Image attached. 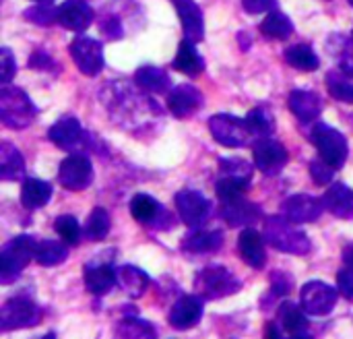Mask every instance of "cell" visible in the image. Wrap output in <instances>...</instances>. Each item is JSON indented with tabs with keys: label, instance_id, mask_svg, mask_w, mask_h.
I'll use <instances>...</instances> for the list:
<instances>
[{
	"label": "cell",
	"instance_id": "1",
	"mask_svg": "<svg viewBox=\"0 0 353 339\" xmlns=\"http://www.w3.org/2000/svg\"><path fill=\"white\" fill-rule=\"evenodd\" d=\"M101 101L110 112L114 124L126 130H134L137 124H145L147 116H159L161 108L147 91H137L126 81H110L101 89Z\"/></svg>",
	"mask_w": 353,
	"mask_h": 339
},
{
	"label": "cell",
	"instance_id": "2",
	"mask_svg": "<svg viewBox=\"0 0 353 339\" xmlns=\"http://www.w3.org/2000/svg\"><path fill=\"white\" fill-rule=\"evenodd\" d=\"M263 236L269 246L275 251L304 257L312 251V242L306 232L298 228V224L290 222L285 215H271L263 222Z\"/></svg>",
	"mask_w": 353,
	"mask_h": 339
},
{
	"label": "cell",
	"instance_id": "3",
	"mask_svg": "<svg viewBox=\"0 0 353 339\" xmlns=\"http://www.w3.org/2000/svg\"><path fill=\"white\" fill-rule=\"evenodd\" d=\"M48 139L70 153H87V151H99L101 147V139L93 137L89 130H85L81 126V122L72 116H64L60 120H56L50 130H48Z\"/></svg>",
	"mask_w": 353,
	"mask_h": 339
},
{
	"label": "cell",
	"instance_id": "4",
	"mask_svg": "<svg viewBox=\"0 0 353 339\" xmlns=\"http://www.w3.org/2000/svg\"><path fill=\"white\" fill-rule=\"evenodd\" d=\"M37 114L35 104L29 99V95L12 85H2L0 89V120L6 128L23 130L27 128Z\"/></svg>",
	"mask_w": 353,
	"mask_h": 339
},
{
	"label": "cell",
	"instance_id": "5",
	"mask_svg": "<svg viewBox=\"0 0 353 339\" xmlns=\"http://www.w3.org/2000/svg\"><path fill=\"white\" fill-rule=\"evenodd\" d=\"M35 246H37V240L33 236L21 234V236L10 238L0 249V282L2 284H10L21 275V271L35 259Z\"/></svg>",
	"mask_w": 353,
	"mask_h": 339
},
{
	"label": "cell",
	"instance_id": "6",
	"mask_svg": "<svg viewBox=\"0 0 353 339\" xmlns=\"http://www.w3.org/2000/svg\"><path fill=\"white\" fill-rule=\"evenodd\" d=\"M242 282L223 265H211L196 273L194 278V290L205 300H221L236 292H240Z\"/></svg>",
	"mask_w": 353,
	"mask_h": 339
},
{
	"label": "cell",
	"instance_id": "7",
	"mask_svg": "<svg viewBox=\"0 0 353 339\" xmlns=\"http://www.w3.org/2000/svg\"><path fill=\"white\" fill-rule=\"evenodd\" d=\"M209 130L213 139L230 149H242L256 141L246 118H238L234 114H215L209 120Z\"/></svg>",
	"mask_w": 353,
	"mask_h": 339
},
{
	"label": "cell",
	"instance_id": "8",
	"mask_svg": "<svg viewBox=\"0 0 353 339\" xmlns=\"http://www.w3.org/2000/svg\"><path fill=\"white\" fill-rule=\"evenodd\" d=\"M310 141L314 143L321 159L331 164L335 170H341L345 166L350 147H347V139L343 137V133H339L337 128H333L325 122H314Z\"/></svg>",
	"mask_w": 353,
	"mask_h": 339
},
{
	"label": "cell",
	"instance_id": "9",
	"mask_svg": "<svg viewBox=\"0 0 353 339\" xmlns=\"http://www.w3.org/2000/svg\"><path fill=\"white\" fill-rule=\"evenodd\" d=\"M41 309L35 300L27 296H14L8 298L2 304L0 311V331H17V329H29L41 323Z\"/></svg>",
	"mask_w": 353,
	"mask_h": 339
},
{
	"label": "cell",
	"instance_id": "10",
	"mask_svg": "<svg viewBox=\"0 0 353 339\" xmlns=\"http://www.w3.org/2000/svg\"><path fill=\"white\" fill-rule=\"evenodd\" d=\"M130 213L139 224L151 226L155 230H172L176 226L174 215L161 207V203L151 195H134L130 201Z\"/></svg>",
	"mask_w": 353,
	"mask_h": 339
},
{
	"label": "cell",
	"instance_id": "11",
	"mask_svg": "<svg viewBox=\"0 0 353 339\" xmlns=\"http://www.w3.org/2000/svg\"><path fill=\"white\" fill-rule=\"evenodd\" d=\"M339 298V288H331L325 282H308L302 286L300 304L312 317H327L333 313Z\"/></svg>",
	"mask_w": 353,
	"mask_h": 339
},
{
	"label": "cell",
	"instance_id": "12",
	"mask_svg": "<svg viewBox=\"0 0 353 339\" xmlns=\"http://www.w3.org/2000/svg\"><path fill=\"white\" fill-rule=\"evenodd\" d=\"M58 180L68 191H85L93 182V164L85 153H70L60 162Z\"/></svg>",
	"mask_w": 353,
	"mask_h": 339
},
{
	"label": "cell",
	"instance_id": "13",
	"mask_svg": "<svg viewBox=\"0 0 353 339\" xmlns=\"http://www.w3.org/2000/svg\"><path fill=\"white\" fill-rule=\"evenodd\" d=\"M70 56L77 68L87 77H95L103 68V46L89 35H77L70 41Z\"/></svg>",
	"mask_w": 353,
	"mask_h": 339
},
{
	"label": "cell",
	"instance_id": "14",
	"mask_svg": "<svg viewBox=\"0 0 353 339\" xmlns=\"http://www.w3.org/2000/svg\"><path fill=\"white\" fill-rule=\"evenodd\" d=\"M252 153H254V164H256V168H259L263 174H267V176L279 174V172L285 168L288 159H290L288 149H285L279 141H275V139H271V137H261V139H256V141L252 143Z\"/></svg>",
	"mask_w": 353,
	"mask_h": 339
},
{
	"label": "cell",
	"instance_id": "15",
	"mask_svg": "<svg viewBox=\"0 0 353 339\" xmlns=\"http://www.w3.org/2000/svg\"><path fill=\"white\" fill-rule=\"evenodd\" d=\"M174 201H176V209H178L180 220L188 228H199L211 213V201L199 191L184 188V191L176 193Z\"/></svg>",
	"mask_w": 353,
	"mask_h": 339
},
{
	"label": "cell",
	"instance_id": "16",
	"mask_svg": "<svg viewBox=\"0 0 353 339\" xmlns=\"http://www.w3.org/2000/svg\"><path fill=\"white\" fill-rule=\"evenodd\" d=\"M83 280H85V288L93 296H105L112 292L114 286H118L112 259H101V257H95L83 267Z\"/></svg>",
	"mask_w": 353,
	"mask_h": 339
},
{
	"label": "cell",
	"instance_id": "17",
	"mask_svg": "<svg viewBox=\"0 0 353 339\" xmlns=\"http://www.w3.org/2000/svg\"><path fill=\"white\" fill-rule=\"evenodd\" d=\"M203 313H205V298L201 294H188L176 300V304L172 307L168 315V321H170V327L176 331H188L194 325H199V321L203 319Z\"/></svg>",
	"mask_w": 353,
	"mask_h": 339
},
{
	"label": "cell",
	"instance_id": "18",
	"mask_svg": "<svg viewBox=\"0 0 353 339\" xmlns=\"http://www.w3.org/2000/svg\"><path fill=\"white\" fill-rule=\"evenodd\" d=\"M325 201L321 197H312V195H294L290 199H285L283 207H281V213L294 222V224H310V222H316L323 211H325Z\"/></svg>",
	"mask_w": 353,
	"mask_h": 339
},
{
	"label": "cell",
	"instance_id": "19",
	"mask_svg": "<svg viewBox=\"0 0 353 339\" xmlns=\"http://www.w3.org/2000/svg\"><path fill=\"white\" fill-rule=\"evenodd\" d=\"M219 215L223 222L232 228H242V226H252L254 222L263 220V211L256 203L246 201L244 197L219 201Z\"/></svg>",
	"mask_w": 353,
	"mask_h": 339
},
{
	"label": "cell",
	"instance_id": "20",
	"mask_svg": "<svg viewBox=\"0 0 353 339\" xmlns=\"http://www.w3.org/2000/svg\"><path fill=\"white\" fill-rule=\"evenodd\" d=\"M205 106V97L203 93L190 85H178L168 93V110L176 116V118H190L194 112H199Z\"/></svg>",
	"mask_w": 353,
	"mask_h": 339
},
{
	"label": "cell",
	"instance_id": "21",
	"mask_svg": "<svg viewBox=\"0 0 353 339\" xmlns=\"http://www.w3.org/2000/svg\"><path fill=\"white\" fill-rule=\"evenodd\" d=\"M176 6V12L182 21L184 39L190 43H199L205 37V17L201 6L194 0H172Z\"/></svg>",
	"mask_w": 353,
	"mask_h": 339
},
{
	"label": "cell",
	"instance_id": "22",
	"mask_svg": "<svg viewBox=\"0 0 353 339\" xmlns=\"http://www.w3.org/2000/svg\"><path fill=\"white\" fill-rule=\"evenodd\" d=\"M93 19H95V12L87 0H66L60 4L58 23L68 31L81 33L93 23Z\"/></svg>",
	"mask_w": 353,
	"mask_h": 339
},
{
	"label": "cell",
	"instance_id": "23",
	"mask_svg": "<svg viewBox=\"0 0 353 339\" xmlns=\"http://www.w3.org/2000/svg\"><path fill=\"white\" fill-rule=\"evenodd\" d=\"M290 110L292 114L302 122V124H310L314 122L321 112H323V99L319 93L308 91V89H294L290 93Z\"/></svg>",
	"mask_w": 353,
	"mask_h": 339
},
{
	"label": "cell",
	"instance_id": "24",
	"mask_svg": "<svg viewBox=\"0 0 353 339\" xmlns=\"http://www.w3.org/2000/svg\"><path fill=\"white\" fill-rule=\"evenodd\" d=\"M223 246V232L221 230H192L188 232L182 242L180 249L188 255H209V253H217Z\"/></svg>",
	"mask_w": 353,
	"mask_h": 339
},
{
	"label": "cell",
	"instance_id": "25",
	"mask_svg": "<svg viewBox=\"0 0 353 339\" xmlns=\"http://www.w3.org/2000/svg\"><path fill=\"white\" fill-rule=\"evenodd\" d=\"M306 315L308 313L304 311L302 304L298 307L296 302H283L277 313V317H279L277 323L281 325L283 333L290 338H310V323H308Z\"/></svg>",
	"mask_w": 353,
	"mask_h": 339
},
{
	"label": "cell",
	"instance_id": "26",
	"mask_svg": "<svg viewBox=\"0 0 353 339\" xmlns=\"http://www.w3.org/2000/svg\"><path fill=\"white\" fill-rule=\"evenodd\" d=\"M238 251L240 257L246 265L252 269H263L267 263V253H265V236H261L256 230L246 228L240 238H238Z\"/></svg>",
	"mask_w": 353,
	"mask_h": 339
},
{
	"label": "cell",
	"instance_id": "27",
	"mask_svg": "<svg viewBox=\"0 0 353 339\" xmlns=\"http://www.w3.org/2000/svg\"><path fill=\"white\" fill-rule=\"evenodd\" d=\"M327 211H331L335 217L353 220V188L343 182H331L327 193L323 195Z\"/></svg>",
	"mask_w": 353,
	"mask_h": 339
},
{
	"label": "cell",
	"instance_id": "28",
	"mask_svg": "<svg viewBox=\"0 0 353 339\" xmlns=\"http://www.w3.org/2000/svg\"><path fill=\"white\" fill-rule=\"evenodd\" d=\"M116 282H118L120 290L126 296L134 298V300L145 296L149 286H151V278L143 269H139L134 265H120V267H116Z\"/></svg>",
	"mask_w": 353,
	"mask_h": 339
},
{
	"label": "cell",
	"instance_id": "29",
	"mask_svg": "<svg viewBox=\"0 0 353 339\" xmlns=\"http://www.w3.org/2000/svg\"><path fill=\"white\" fill-rule=\"evenodd\" d=\"M134 85L147 93H170V77L163 68L159 66H141L134 72Z\"/></svg>",
	"mask_w": 353,
	"mask_h": 339
},
{
	"label": "cell",
	"instance_id": "30",
	"mask_svg": "<svg viewBox=\"0 0 353 339\" xmlns=\"http://www.w3.org/2000/svg\"><path fill=\"white\" fill-rule=\"evenodd\" d=\"M23 178H25V159L21 151L10 143H2L0 145V180L17 182Z\"/></svg>",
	"mask_w": 353,
	"mask_h": 339
},
{
	"label": "cell",
	"instance_id": "31",
	"mask_svg": "<svg viewBox=\"0 0 353 339\" xmlns=\"http://www.w3.org/2000/svg\"><path fill=\"white\" fill-rule=\"evenodd\" d=\"M52 184L39 178H27L21 188V205L29 211L41 209L52 199Z\"/></svg>",
	"mask_w": 353,
	"mask_h": 339
},
{
	"label": "cell",
	"instance_id": "32",
	"mask_svg": "<svg viewBox=\"0 0 353 339\" xmlns=\"http://www.w3.org/2000/svg\"><path fill=\"white\" fill-rule=\"evenodd\" d=\"M172 66L178 72H184L188 77H199L205 70V60L203 56L194 50V43H190L188 39H184L176 52V58L172 62Z\"/></svg>",
	"mask_w": 353,
	"mask_h": 339
},
{
	"label": "cell",
	"instance_id": "33",
	"mask_svg": "<svg viewBox=\"0 0 353 339\" xmlns=\"http://www.w3.org/2000/svg\"><path fill=\"white\" fill-rule=\"evenodd\" d=\"M68 259V249L66 242H58V240H37L35 246V261L41 267H56L60 263H64Z\"/></svg>",
	"mask_w": 353,
	"mask_h": 339
},
{
	"label": "cell",
	"instance_id": "34",
	"mask_svg": "<svg viewBox=\"0 0 353 339\" xmlns=\"http://www.w3.org/2000/svg\"><path fill=\"white\" fill-rule=\"evenodd\" d=\"M285 62L296 68V70H304V72H310V70H316L321 66V60L316 56V52L306 46V43H298V46H292L285 50L283 54Z\"/></svg>",
	"mask_w": 353,
	"mask_h": 339
},
{
	"label": "cell",
	"instance_id": "35",
	"mask_svg": "<svg viewBox=\"0 0 353 339\" xmlns=\"http://www.w3.org/2000/svg\"><path fill=\"white\" fill-rule=\"evenodd\" d=\"M261 33L271 39H288L294 33V23L285 12L271 10L261 23Z\"/></svg>",
	"mask_w": 353,
	"mask_h": 339
},
{
	"label": "cell",
	"instance_id": "36",
	"mask_svg": "<svg viewBox=\"0 0 353 339\" xmlns=\"http://www.w3.org/2000/svg\"><path fill=\"white\" fill-rule=\"evenodd\" d=\"M327 87H329V93L343 101V104H353V75L352 72H345L341 68L337 70H329L327 75Z\"/></svg>",
	"mask_w": 353,
	"mask_h": 339
},
{
	"label": "cell",
	"instance_id": "37",
	"mask_svg": "<svg viewBox=\"0 0 353 339\" xmlns=\"http://www.w3.org/2000/svg\"><path fill=\"white\" fill-rule=\"evenodd\" d=\"M110 228H112V220H110V213L103 209V207H95L87 222H85V228H83V234L87 240L91 242H99L103 240L108 234H110Z\"/></svg>",
	"mask_w": 353,
	"mask_h": 339
},
{
	"label": "cell",
	"instance_id": "38",
	"mask_svg": "<svg viewBox=\"0 0 353 339\" xmlns=\"http://www.w3.org/2000/svg\"><path fill=\"white\" fill-rule=\"evenodd\" d=\"M116 336L118 338H137V339H155L157 338V329L139 317H124L118 325H116Z\"/></svg>",
	"mask_w": 353,
	"mask_h": 339
},
{
	"label": "cell",
	"instance_id": "39",
	"mask_svg": "<svg viewBox=\"0 0 353 339\" xmlns=\"http://www.w3.org/2000/svg\"><path fill=\"white\" fill-rule=\"evenodd\" d=\"M327 48L331 50V54H335V60L339 64L341 70L352 72L353 75V35H333L327 41Z\"/></svg>",
	"mask_w": 353,
	"mask_h": 339
},
{
	"label": "cell",
	"instance_id": "40",
	"mask_svg": "<svg viewBox=\"0 0 353 339\" xmlns=\"http://www.w3.org/2000/svg\"><path fill=\"white\" fill-rule=\"evenodd\" d=\"M246 120H248V124H250L252 133L256 135V139H261V137H269V135H273V130H275V118H273L271 110H269V108H265V106L252 108V110L248 112Z\"/></svg>",
	"mask_w": 353,
	"mask_h": 339
},
{
	"label": "cell",
	"instance_id": "41",
	"mask_svg": "<svg viewBox=\"0 0 353 339\" xmlns=\"http://www.w3.org/2000/svg\"><path fill=\"white\" fill-rule=\"evenodd\" d=\"M58 14H60V6H54L52 2H37L33 6H29L23 17L39 27H50L54 23H58Z\"/></svg>",
	"mask_w": 353,
	"mask_h": 339
},
{
	"label": "cell",
	"instance_id": "42",
	"mask_svg": "<svg viewBox=\"0 0 353 339\" xmlns=\"http://www.w3.org/2000/svg\"><path fill=\"white\" fill-rule=\"evenodd\" d=\"M252 180L246 178H236V176H219L215 182V193L219 197V201H228V199H236L242 197L244 191H248Z\"/></svg>",
	"mask_w": 353,
	"mask_h": 339
},
{
	"label": "cell",
	"instance_id": "43",
	"mask_svg": "<svg viewBox=\"0 0 353 339\" xmlns=\"http://www.w3.org/2000/svg\"><path fill=\"white\" fill-rule=\"evenodd\" d=\"M54 230H56V234H58L68 246H77V244L81 242L83 230H81V226H79V220L72 217V215H60V217H56Z\"/></svg>",
	"mask_w": 353,
	"mask_h": 339
},
{
	"label": "cell",
	"instance_id": "44",
	"mask_svg": "<svg viewBox=\"0 0 353 339\" xmlns=\"http://www.w3.org/2000/svg\"><path fill=\"white\" fill-rule=\"evenodd\" d=\"M219 176H236V178H246L252 180V164H248L246 159H219Z\"/></svg>",
	"mask_w": 353,
	"mask_h": 339
},
{
	"label": "cell",
	"instance_id": "45",
	"mask_svg": "<svg viewBox=\"0 0 353 339\" xmlns=\"http://www.w3.org/2000/svg\"><path fill=\"white\" fill-rule=\"evenodd\" d=\"M294 288V280L285 271H275L271 275V298H285Z\"/></svg>",
	"mask_w": 353,
	"mask_h": 339
},
{
	"label": "cell",
	"instance_id": "46",
	"mask_svg": "<svg viewBox=\"0 0 353 339\" xmlns=\"http://www.w3.org/2000/svg\"><path fill=\"white\" fill-rule=\"evenodd\" d=\"M310 176L319 186H329L333 182L335 176V168L331 164H327L325 159H316L310 164Z\"/></svg>",
	"mask_w": 353,
	"mask_h": 339
},
{
	"label": "cell",
	"instance_id": "47",
	"mask_svg": "<svg viewBox=\"0 0 353 339\" xmlns=\"http://www.w3.org/2000/svg\"><path fill=\"white\" fill-rule=\"evenodd\" d=\"M14 72H17V62H14L10 48H2L0 50V83L2 85L10 83Z\"/></svg>",
	"mask_w": 353,
	"mask_h": 339
},
{
	"label": "cell",
	"instance_id": "48",
	"mask_svg": "<svg viewBox=\"0 0 353 339\" xmlns=\"http://www.w3.org/2000/svg\"><path fill=\"white\" fill-rule=\"evenodd\" d=\"M99 31L105 39H120L124 35V27L116 14H108L99 21Z\"/></svg>",
	"mask_w": 353,
	"mask_h": 339
},
{
	"label": "cell",
	"instance_id": "49",
	"mask_svg": "<svg viewBox=\"0 0 353 339\" xmlns=\"http://www.w3.org/2000/svg\"><path fill=\"white\" fill-rule=\"evenodd\" d=\"M29 68H35V70H58L60 66L54 62V58L48 54V52H43V50H35L33 54H31V58H29Z\"/></svg>",
	"mask_w": 353,
	"mask_h": 339
},
{
	"label": "cell",
	"instance_id": "50",
	"mask_svg": "<svg viewBox=\"0 0 353 339\" xmlns=\"http://www.w3.org/2000/svg\"><path fill=\"white\" fill-rule=\"evenodd\" d=\"M337 288H339V294L343 298L353 302V269L345 267L337 273Z\"/></svg>",
	"mask_w": 353,
	"mask_h": 339
},
{
	"label": "cell",
	"instance_id": "51",
	"mask_svg": "<svg viewBox=\"0 0 353 339\" xmlns=\"http://www.w3.org/2000/svg\"><path fill=\"white\" fill-rule=\"evenodd\" d=\"M242 6L250 14H261V12H271L277 6V0H242Z\"/></svg>",
	"mask_w": 353,
	"mask_h": 339
},
{
	"label": "cell",
	"instance_id": "52",
	"mask_svg": "<svg viewBox=\"0 0 353 339\" xmlns=\"http://www.w3.org/2000/svg\"><path fill=\"white\" fill-rule=\"evenodd\" d=\"M343 263H345V267L353 269V244H347L343 249Z\"/></svg>",
	"mask_w": 353,
	"mask_h": 339
},
{
	"label": "cell",
	"instance_id": "53",
	"mask_svg": "<svg viewBox=\"0 0 353 339\" xmlns=\"http://www.w3.org/2000/svg\"><path fill=\"white\" fill-rule=\"evenodd\" d=\"M35 2H54V0H35Z\"/></svg>",
	"mask_w": 353,
	"mask_h": 339
},
{
	"label": "cell",
	"instance_id": "54",
	"mask_svg": "<svg viewBox=\"0 0 353 339\" xmlns=\"http://www.w3.org/2000/svg\"><path fill=\"white\" fill-rule=\"evenodd\" d=\"M350 4H352V6H353V0H350Z\"/></svg>",
	"mask_w": 353,
	"mask_h": 339
},
{
	"label": "cell",
	"instance_id": "55",
	"mask_svg": "<svg viewBox=\"0 0 353 339\" xmlns=\"http://www.w3.org/2000/svg\"><path fill=\"white\" fill-rule=\"evenodd\" d=\"M352 35H353V31H352Z\"/></svg>",
	"mask_w": 353,
	"mask_h": 339
}]
</instances>
